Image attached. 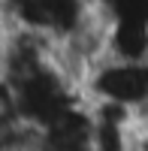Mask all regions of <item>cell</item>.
Segmentation results:
<instances>
[{
    "label": "cell",
    "instance_id": "obj_1",
    "mask_svg": "<svg viewBox=\"0 0 148 151\" xmlns=\"http://www.w3.org/2000/svg\"><path fill=\"white\" fill-rule=\"evenodd\" d=\"M145 30H148V18H145Z\"/></svg>",
    "mask_w": 148,
    "mask_h": 151
}]
</instances>
